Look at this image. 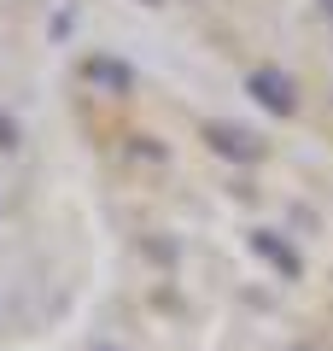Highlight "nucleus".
I'll use <instances>...</instances> for the list:
<instances>
[{
  "label": "nucleus",
  "instance_id": "f257e3e1",
  "mask_svg": "<svg viewBox=\"0 0 333 351\" xmlns=\"http://www.w3.org/2000/svg\"><path fill=\"white\" fill-rule=\"evenodd\" d=\"M251 94H258L263 106H275V112H293V82H286L281 71H258L251 76Z\"/></svg>",
  "mask_w": 333,
  "mask_h": 351
},
{
  "label": "nucleus",
  "instance_id": "f03ea898",
  "mask_svg": "<svg viewBox=\"0 0 333 351\" xmlns=\"http://www.w3.org/2000/svg\"><path fill=\"white\" fill-rule=\"evenodd\" d=\"M210 147L217 152H228V158H258V141L246 135V129H228V123H210Z\"/></svg>",
  "mask_w": 333,
  "mask_h": 351
},
{
  "label": "nucleus",
  "instance_id": "7ed1b4c3",
  "mask_svg": "<svg viewBox=\"0 0 333 351\" xmlns=\"http://www.w3.org/2000/svg\"><path fill=\"white\" fill-rule=\"evenodd\" d=\"M321 12H328V18H333V0H321Z\"/></svg>",
  "mask_w": 333,
  "mask_h": 351
}]
</instances>
